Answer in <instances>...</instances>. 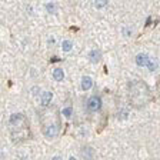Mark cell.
Listing matches in <instances>:
<instances>
[{
  "label": "cell",
  "mask_w": 160,
  "mask_h": 160,
  "mask_svg": "<svg viewBox=\"0 0 160 160\" xmlns=\"http://www.w3.org/2000/svg\"><path fill=\"white\" fill-rule=\"evenodd\" d=\"M129 100L134 107H143L150 100V89L143 80H132L129 83Z\"/></svg>",
  "instance_id": "obj_1"
},
{
  "label": "cell",
  "mask_w": 160,
  "mask_h": 160,
  "mask_svg": "<svg viewBox=\"0 0 160 160\" xmlns=\"http://www.w3.org/2000/svg\"><path fill=\"white\" fill-rule=\"evenodd\" d=\"M40 120L43 126V134L49 139H53L60 132V117L56 109H46L40 113Z\"/></svg>",
  "instance_id": "obj_2"
},
{
  "label": "cell",
  "mask_w": 160,
  "mask_h": 160,
  "mask_svg": "<svg viewBox=\"0 0 160 160\" xmlns=\"http://www.w3.org/2000/svg\"><path fill=\"white\" fill-rule=\"evenodd\" d=\"M10 124V132H12V137L14 142H20V140H26L30 137V129L27 119L22 113H14L10 116L9 119Z\"/></svg>",
  "instance_id": "obj_3"
},
{
  "label": "cell",
  "mask_w": 160,
  "mask_h": 160,
  "mask_svg": "<svg viewBox=\"0 0 160 160\" xmlns=\"http://www.w3.org/2000/svg\"><path fill=\"white\" fill-rule=\"evenodd\" d=\"M87 106H89V109L92 110V112H97V110H100V107H102V100H100L99 96H92L89 99Z\"/></svg>",
  "instance_id": "obj_4"
},
{
  "label": "cell",
  "mask_w": 160,
  "mask_h": 160,
  "mask_svg": "<svg viewBox=\"0 0 160 160\" xmlns=\"http://www.w3.org/2000/svg\"><path fill=\"white\" fill-rule=\"evenodd\" d=\"M149 62H150V57L147 56V54H144V53L137 54L136 63L139 64V66H147V64H149Z\"/></svg>",
  "instance_id": "obj_5"
},
{
  "label": "cell",
  "mask_w": 160,
  "mask_h": 160,
  "mask_svg": "<svg viewBox=\"0 0 160 160\" xmlns=\"http://www.w3.org/2000/svg\"><path fill=\"white\" fill-rule=\"evenodd\" d=\"M52 97H53V94L50 93V92H43V93H42V104H43L44 107L49 106L50 102H52Z\"/></svg>",
  "instance_id": "obj_6"
},
{
  "label": "cell",
  "mask_w": 160,
  "mask_h": 160,
  "mask_svg": "<svg viewBox=\"0 0 160 160\" xmlns=\"http://www.w3.org/2000/svg\"><path fill=\"white\" fill-rule=\"evenodd\" d=\"M92 86H93V80H92V77L84 76L83 79H82V89H83V90H89Z\"/></svg>",
  "instance_id": "obj_7"
},
{
  "label": "cell",
  "mask_w": 160,
  "mask_h": 160,
  "mask_svg": "<svg viewBox=\"0 0 160 160\" xmlns=\"http://www.w3.org/2000/svg\"><path fill=\"white\" fill-rule=\"evenodd\" d=\"M100 57H102V53L96 49L92 50V52L89 53V59H90V62H93V63H97V62L100 60Z\"/></svg>",
  "instance_id": "obj_8"
},
{
  "label": "cell",
  "mask_w": 160,
  "mask_h": 160,
  "mask_svg": "<svg viewBox=\"0 0 160 160\" xmlns=\"http://www.w3.org/2000/svg\"><path fill=\"white\" fill-rule=\"evenodd\" d=\"M53 79L56 82H62L64 79V72L62 69H54L53 70Z\"/></svg>",
  "instance_id": "obj_9"
},
{
  "label": "cell",
  "mask_w": 160,
  "mask_h": 160,
  "mask_svg": "<svg viewBox=\"0 0 160 160\" xmlns=\"http://www.w3.org/2000/svg\"><path fill=\"white\" fill-rule=\"evenodd\" d=\"M82 154H83V157L86 160H92V157H93V149L92 147H84L82 150Z\"/></svg>",
  "instance_id": "obj_10"
},
{
  "label": "cell",
  "mask_w": 160,
  "mask_h": 160,
  "mask_svg": "<svg viewBox=\"0 0 160 160\" xmlns=\"http://www.w3.org/2000/svg\"><path fill=\"white\" fill-rule=\"evenodd\" d=\"M72 46H73V44H72L70 40H64L63 43H62V47H63L64 52H70V50H72Z\"/></svg>",
  "instance_id": "obj_11"
},
{
  "label": "cell",
  "mask_w": 160,
  "mask_h": 160,
  "mask_svg": "<svg viewBox=\"0 0 160 160\" xmlns=\"http://www.w3.org/2000/svg\"><path fill=\"white\" fill-rule=\"evenodd\" d=\"M46 9H47V12H50V13H56L57 6H56V3H47Z\"/></svg>",
  "instance_id": "obj_12"
},
{
  "label": "cell",
  "mask_w": 160,
  "mask_h": 160,
  "mask_svg": "<svg viewBox=\"0 0 160 160\" xmlns=\"http://www.w3.org/2000/svg\"><path fill=\"white\" fill-rule=\"evenodd\" d=\"M72 113H73V110H72V107L67 106V107H64V109H63V114H64L66 117H70V116H72Z\"/></svg>",
  "instance_id": "obj_13"
},
{
  "label": "cell",
  "mask_w": 160,
  "mask_h": 160,
  "mask_svg": "<svg viewBox=\"0 0 160 160\" xmlns=\"http://www.w3.org/2000/svg\"><path fill=\"white\" fill-rule=\"evenodd\" d=\"M106 2H103V0H97V2H96V3H94V6H96V7H104V6H106Z\"/></svg>",
  "instance_id": "obj_14"
},
{
  "label": "cell",
  "mask_w": 160,
  "mask_h": 160,
  "mask_svg": "<svg viewBox=\"0 0 160 160\" xmlns=\"http://www.w3.org/2000/svg\"><path fill=\"white\" fill-rule=\"evenodd\" d=\"M147 67H149L150 70H154V69H156V63H154L153 60L150 59V62H149V64H147Z\"/></svg>",
  "instance_id": "obj_15"
},
{
  "label": "cell",
  "mask_w": 160,
  "mask_h": 160,
  "mask_svg": "<svg viewBox=\"0 0 160 160\" xmlns=\"http://www.w3.org/2000/svg\"><path fill=\"white\" fill-rule=\"evenodd\" d=\"M123 33H124V34H130V33H132V30H130V29H124Z\"/></svg>",
  "instance_id": "obj_16"
},
{
  "label": "cell",
  "mask_w": 160,
  "mask_h": 160,
  "mask_svg": "<svg viewBox=\"0 0 160 160\" xmlns=\"http://www.w3.org/2000/svg\"><path fill=\"white\" fill-rule=\"evenodd\" d=\"M53 160H62V159H60V157H57V156H56V157H53Z\"/></svg>",
  "instance_id": "obj_17"
},
{
  "label": "cell",
  "mask_w": 160,
  "mask_h": 160,
  "mask_svg": "<svg viewBox=\"0 0 160 160\" xmlns=\"http://www.w3.org/2000/svg\"><path fill=\"white\" fill-rule=\"evenodd\" d=\"M69 160H77V159H76V157H70Z\"/></svg>",
  "instance_id": "obj_18"
}]
</instances>
